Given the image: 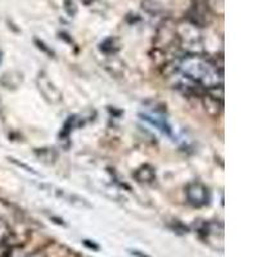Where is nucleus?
Returning <instances> with one entry per match:
<instances>
[{
  "mask_svg": "<svg viewBox=\"0 0 257 257\" xmlns=\"http://www.w3.org/2000/svg\"><path fill=\"white\" fill-rule=\"evenodd\" d=\"M185 194H187L188 202L194 207H203V206L208 205L211 199L208 188L198 181L190 183L185 189Z\"/></svg>",
  "mask_w": 257,
  "mask_h": 257,
  "instance_id": "obj_2",
  "label": "nucleus"
},
{
  "mask_svg": "<svg viewBox=\"0 0 257 257\" xmlns=\"http://www.w3.org/2000/svg\"><path fill=\"white\" fill-rule=\"evenodd\" d=\"M36 155L40 160L45 161V162H54L57 158V153L50 148H43L36 151Z\"/></svg>",
  "mask_w": 257,
  "mask_h": 257,
  "instance_id": "obj_7",
  "label": "nucleus"
},
{
  "mask_svg": "<svg viewBox=\"0 0 257 257\" xmlns=\"http://www.w3.org/2000/svg\"><path fill=\"white\" fill-rule=\"evenodd\" d=\"M133 176L141 184H151V183H153L156 180V171L152 166L143 165V166L135 170V173L133 174Z\"/></svg>",
  "mask_w": 257,
  "mask_h": 257,
  "instance_id": "obj_4",
  "label": "nucleus"
},
{
  "mask_svg": "<svg viewBox=\"0 0 257 257\" xmlns=\"http://www.w3.org/2000/svg\"><path fill=\"white\" fill-rule=\"evenodd\" d=\"M2 59H3V57H2V53H0V63H2Z\"/></svg>",
  "mask_w": 257,
  "mask_h": 257,
  "instance_id": "obj_9",
  "label": "nucleus"
},
{
  "mask_svg": "<svg viewBox=\"0 0 257 257\" xmlns=\"http://www.w3.org/2000/svg\"><path fill=\"white\" fill-rule=\"evenodd\" d=\"M144 120L148 121L149 123H152L153 126H156L157 128H160L161 132L166 133V134H169L170 133V126L167 125L166 120L165 118H162L161 116H158V114H151V116H144Z\"/></svg>",
  "mask_w": 257,
  "mask_h": 257,
  "instance_id": "obj_6",
  "label": "nucleus"
},
{
  "mask_svg": "<svg viewBox=\"0 0 257 257\" xmlns=\"http://www.w3.org/2000/svg\"><path fill=\"white\" fill-rule=\"evenodd\" d=\"M176 71L206 91L221 88L224 84L221 68L210 58L196 53L179 59Z\"/></svg>",
  "mask_w": 257,
  "mask_h": 257,
  "instance_id": "obj_1",
  "label": "nucleus"
},
{
  "mask_svg": "<svg viewBox=\"0 0 257 257\" xmlns=\"http://www.w3.org/2000/svg\"><path fill=\"white\" fill-rule=\"evenodd\" d=\"M13 238L12 229L7 224V221H4L3 219H0V247H4V245L8 244Z\"/></svg>",
  "mask_w": 257,
  "mask_h": 257,
  "instance_id": "obj_5",
  "label": "nucleus"
},
{
  "mask_svg": "<svg viewBox=\"0 0 257 257\" xmlns=\"http://www.w3.org/2000/svg\"><path fill=\"white\" fill-rule=\"evenodd\" d=\"M132 254H134V256H137V257H148V256H146V254H142L139 251H132Z\"/></svg>",
  "mask_w": 257,
  "mask_h": 257,
  "instance_id": "obj_8",
  "label": "nucleus"
},
{
  "mask_svg": "<svg viewBox=\"0 0 257 257\" xmlns=\"http://www.w3.org/2000/svg\"><path fill=\"white\" fill-rule=\"evenodd\" d=\"M38 86L40 93L43 94V96H44L48 102L53 103V104L61 102L62 99L61 91L56 88V85L50 81L49 77H48L45 73H40V75H39Z\"/></svg>",
  "mask_w": 257,
  "mask_h": 257,
  "instance_id": "obj_3",
  "label": "nucleus"
}]
</instances>
